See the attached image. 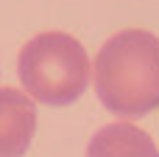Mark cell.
<instances>
[{"label":"cell","instance_id":"obj_1","mask_svg":"<svg viewBox=\"0 0 159 157\" xmlns=\"http://www.w3.org/2000/svg\"><path fill=\"white\" fill-rule=\"evenodd\" d=\"M101 104L117 118H143L159 104V37L129 28L109 37L92 65Z\"/></svg>","mask_w":159,"mask_h":157},{"label":"cell","instance_id":"obj_2","mask_svg":"<svg viewBox=\"0 0 159 157\" xmlns=\"http://www.w3.org/2000/svg\"><path fill=\"white\" fill-rule=\"evenodd\" d=\"M17 73L34 101L67 107L87 90L89 56L75 37L64 31H45L22 45Z\"/></svg>","mask_w":159,"mask_h":157},{"label":"cell","instance_id":"obj_3","mask_svg":"<svg viewBox=\"0 0 159 157\" xmlns=\"http://www.w3.org/2000/svg\"><path fill=\"white\" fill-rule=\"evenodd\" d=\"M36 129V110L28 93L0 87V157H22Z\"/></svg>","mask_w":159,"mask_h":157},{"label":"cell","instance_id":"obj_4","mask_svg":"<svg viewBox=\"0 0 159 157\" xmlns=\"http://www.w3.org/2000/svg\"><path fill=\"white\" fill-rule=\"evenodd\" d=\"M87 157H159V149L148 132L129 121H117L101 126L92 135Z\"/></svg>","mask_w":159,"mask_h":157}]
</instances>
